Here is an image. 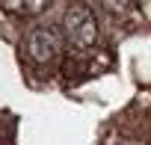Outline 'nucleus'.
I'll return each instance as SVG.
<instances>
[{
  "label": "nucleus",
  "mask_w": 151,
  "mask_h": 145,
  "mask_svg": "<svg viewBox=\"0 0 151 145\" xmlns=\"http://www.w3.org/2000/svg\"><path fill=\"white\" fill-rule=\"evenodd\" d=\"M62 30H65V39L74 47H92L98 42V21H95V15L86 3H74V6L65 9Z\"/></svg>",
  "instance_id": "nucleus-1"
},
{
  "label": "nucleus",
  "mask_w": 151,
  "mask_h": 145,
  "mask_svg": "<svg viewBox=\"0 0 151 145\" xmlns=\"http://www.w3.org/2000/svg\"><path fill=\"white\" fill-rule=\"evenodd\" d=\"M59 50H62L59 36H56L53 30H47V27H39V30H33V33L27 36V56H30L33 62H39V65L53 62V59L59 56Z\"/></svg>",
  "instance_id": "nucleus-2"
},
{
  "label": "nucleus",
  "mask_w": 151,
  "mask_h": 145,
  "mask_svg": "<svg viewBox=\"0 0 151 145\" xmlns=\"http://www.w3.org/2000/svg\"><path fill=\"white\" fill-rule=\"evenodd\" d=\"M0 145H6V139H3V133H0Z\"/></svg>",
  "instance_id": "nucleus-4"
},
{
  "label": "nucleus",
  "mask_w": 151,
  "mask_h": 145,
  "mask_svg": "<svg viewBox=\"0 0 151 145\" xmlns=\"http://www.w3.org/2000/svg\"><path fill=\"white\" fill-rule=\"evenodd\" d=\"M21 3H24V12L39 15V12H45V9L50 6V0H21Z\"/></svg>",
  "instance_id": "nucleus-3"
}]
</instances>
